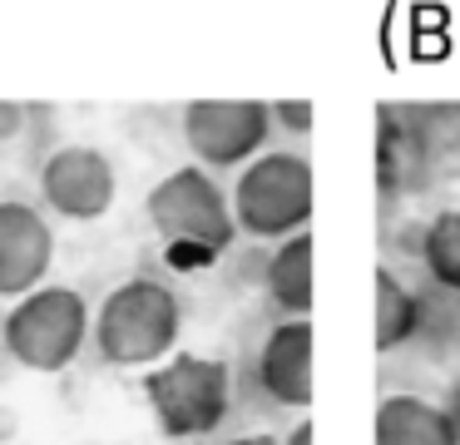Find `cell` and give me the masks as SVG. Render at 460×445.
Segmentation results:
<instances>
[{"label": "cell", "instance_id": "6da1fadb", "mask_svg": "<svg viewBox=\"0 0 460 445\" xmlns=\"http://www.w3.org/2000/svg\"><path fill=\"white\" fill-rule=\"evenodd\" d=\"M179 297L154 277H129L104 297L94 316V346L110 366H154L179 342Z\"/></svg>", "mask_w": 460, "mask_h": 445}, {"label": "cell", "instance_id": "7a4b0ae2", "mask_svg": "<svg viewBox=\"0 0 460 445\" xmlns=\"http://www.w3.org/2000/svg\"><path fill=\"white\" fill-rule=\"evenodd\" d=\"M94 332L90 307L75 287H40V292L21 297L5 316V352L25 366V371H65L80 356L84 336Z\"/></svg>", "mask_w": 460, "mask_h": 445}, {"label": "cell", "instance_id": "3957f363", "mask_svg": "<svg viewBox=\"0 0 460 445\" xmlns=\"http://www.w3.org/2000/svg\"><path fill=\"white\" fill-rule=\"evenodd\" d=\"M149 223L164 243L199 247L203 257H218L238 237V218L223 188L208 178V168H173L149 193Z\"/></svg>", "mask_w": 460, "mask_h": 445}, {"label": "cell", "instance_id": "277c9868", "mask_svg": "<svg viewBox=\"0 0 460 445\" xmlns=\"http://www.w3.org/2000/svg\"><path fill=\"white\" fill-rule=\"evenodd\" d=\"M233 218L252 237H297L312 218V164L302 154H262L233 188Z\"/></svg>", "mask_w": 460, "mask_h": 445}, {"label": "cell", "instance_id": "5b68a950", "mask_svg": "<svg viewBox=\"0 0 460 445\" xmlns=\"http://www.w3.org/2000/svg\"><path fill=\"white\" fill-rule=\"evenodd\" d=\"M144 396H149L164 435H173V441L208 435L228 415V366L213 356L179 352L169 356V366H154L144 376Z\"/></svg>", "mask_w": 460, "mask_h": 445}, {"label": "cell", "instance_id": "8992f818", "mask_svg": "<svg viewBox=\"0 0 460 445\" xmlns=\"http://www.w3.org/2000/svg\"><path fill=\"white\" fill-rule=\"evenodd\" d=\"M272 129V109L262 99H193L183 109V138L203 168L248 164Z\"/></svg>", "mask_w": 460, "mask_h": 445}, {"label": "cell", "instance_id": "52a82bcc", "mask_svg": "<svg viewBox=\"0 0 460 445\" xmlns=\"http://www.w3.org/2000/svg\"><path fill=\"white\" fill-rule=\"evenodd\" d=\"M114 164L90 144H65L40 164V198L70 223H94L114 208Z\"/></svg>", "mask_w": 460, "mask_h": 445}, {"label": "cell", "instance_id": "ba28073f", "mask_svg": "<svg viewBox=\"0 0 460 445\" xmlns=\"http://www.w3.org/2000/svg\"><path fill=\"white\" fill-rule=\"evenodd\" d=\"M50 263H55V233L40 218V208L5 198L0 203V297L40 292Z\"/></svg>", "mask_w": 460, "mask_h": 445}, {"label": "cell", "instance_id": "9c48e42d", "mask_svg": "<svg viewBox=\"0 0 460 445\" xmlns=\"http://www.w3.org/2000/svg\"><path fill=\"white\" fill-rule=\"evenodd\" d=\"M262 391L282 405H307L312 401V322H282L262 346Z\"/></svg>", "mask_w": 460, "mask_h": 445}, {"label": "cell", "instance_id": "30bf717a", "mask_svg": "<svg viewBox=\"0 0 460 445\" xmlns=\"http://www.w3.org/2000/svg\"><path fill=\"white\" fill-rule=\"evenodd\" d=\"M376 445H460L446 405H430L420 396H386L376 405Z\"/></svg>", "mask_w": 460, "mask_h": 445}, {"label": "cell", "instance_id": "8fae6325", "mask_svg": "<svg viewBox=\"0 0 460 445\" xmlns=\"http://www.w3.org/2000/svg\"><path fill=\"white\" fill-rule=\"evenodd\" d=\"M268 297L288 312V322H307L312 312V237L297 233L272 253L268 263Z\"/></svg>", "mask_w": 460, "mask_h": 445}, {"label": "cell", "instance_id": "7c38bea8", "mask_svg": "<svg viewBox=\"0 0 460 445\" xmlns=\"http://www.w3.org/2000/svg\"><path fill=\"white\" fill-rule=\"evenodd\" d=\"M416 332H420V302L386 272V267H376V346L391 352V346L411 342Z\"/></svg>", "mask_w": 460, "mask_h": 445}, {"label": "cell", "instance_id": "4fadbf2b", "mask_svg": "<svg viewBox=\"0 0 460 445\" xmlns=\"http://www.w3.org/2000/svg\"><path fill=\"white\" fill-rule=\"evenodd\" d=\"M420 253H426V267H430V277H436V287H446V292L460 297V213L456 208L430 218Z\"/></svg>", "mask_w": 460, "mask_h": 445}, {"label": "cell", "instance_id": "5bb4252c", "mask_svg": "<svg viewBox=\"0 0 460 445\" xmlns=\"http://www.w3.org/2000/svg\"><path fill=\"white\" fill-rule=\"evenodd\" d=\"M401 129L391 124V119H381V183L386 188H406L416 183V168H420V154H416V138H411L406 148H401Z\"/></svg>", "mask_w": 460, "mask_h": 445}, {"label": "cell", "instance_id": "9a60e30c", "mask_svg": "<svg viewBox=\"0 0 460 445\" xmlns=\"http://www.w3.org/2000/svg\"><path fill=\"white\" fill-rule=\"evenodd\" d=\"M272 114L288 119V124H297V134H307V129H312V104H278Z\"/></svg>", "mask_w": 460, "mask_h": 445}, {"label": "cell", "instance_id": "2e32d148", "mask_svg": "<svg viewBox=\"0 0 460 445\" xmlns=\"http://www.w3.org/2000/svg\"><path fill=\"white\" fill-rule=\"evenodd\" d=\"M312 441H317V431H312V421H297V425H292L288 445H312Z\"/></svg>", "mask_w": 460, "mask_h": 445}, {"label": "cell", "instance_id": "e0dca14e", "mask_svg": "<svg viewBox=\"0 0 460 445\" xmlns=\"http://www.w3.org/2000/svg\"><path fill=\"white\" fill-rule=\"evenodd\" d=\"M446 415H450V425H456V435H460V381L450 386V396H446Z\"/></svg>", "mask_w": 460, "mask_h": 445}, {"label": "cell", "instance_id": "ac0fdd59", "mask_svg": "<svg viewBox=\"0 0 460 445\" xmlns=\"http://www.w3.org/2000/svg\"><path fill=\"white\" fill-rule=\"evenodd\" d=\"M228 445H282L278 435H238V441H228Z\"/></svg>", "mask_w": 460, "mask_h": 445}, {"label": "cell", "instance_id": "d6986e66", "mask_svg": "<svg viewBox=\"0 0 460 445\" xmlns=\"http://www.w3.org/2000/svg\"><path fill=\"white\" fill-rule=\"evenodd\" d=\"M5 134H15V109L0 104V138H5Z\"/></svg>", "mask_w": 460, "mask_h": 445}]
</instances>
